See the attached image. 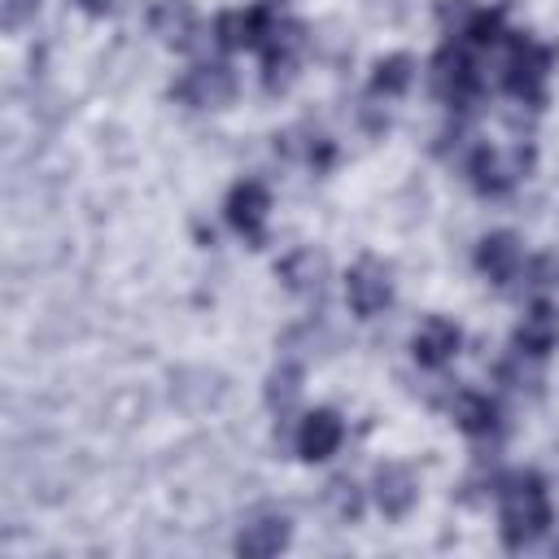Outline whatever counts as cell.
<instances>
[{"instance_id": "obj_20", "label": "cell", "mask_w": 559, "mask_h": 559, "mask_svg": "<svg viewBox=\"0 0 559 559\" xmlns=\"http://www.w3.org/2000/svg\"><path fill=\"white\" fill-rule=\"evenodd\" d=\"M297 393H301V367H297V362H280V367L271 371L266 402H271L275 411H288V406L297 402Z\"/></svg>"}, {"instance_id": "obj_22", "label": "cell", "mask_w": 559, "mask_h": 559, "mask_svg": "<svg viewBox=\"0 0 559 559\" xmlns=\"http://www.w3.org/2000/svg\"><path fill=\"white\" fill-rule=\"evenodd\" d=\"M26 9H35V0H9V13H4V22H9V26H17V22L26 17Z\"/></svg>"}, {"instance_id": "obj_9", "label": "cell", "mask_w": 559, "mask_h": 559, "mask_svg": "<svg viewBox=\"0 0 559 559\" xmlns=\"http://www.w3.org/2000/svg\"><path fill=\"white\" fill-rule=\"evenodd\" d=\"M345 297H349V306H354V314H358V319L380 314V310L389 306V297H393L389 266H380L376 258H362V262L345 275Z\"/></svg>"}, {"instance_id": "obj_19", "label": "cell", "mask_w": 559, "mask_h": 559, "mask_svg": "<svg viewBox=\"0 0 559 559\" xmlns=\"http://www.w3.org/2000/svg\"><path fill=\"white\" fill-rule=\"evenodd\" d=\"M406 83H411V57H389V61H380L376 66V74H371V100H393V96H402L406 92Z\"/></svg>"}, {"instance_id": "obj_4", "label": "cell", "mask_w": 559, "mask_h": 559, "mask_svg": "<svg viewBox=\"0 0 559 559\" xmlns=\"http://www.w3.org/2000/svg\"><path fill=\"white\" fill-rule=\"evenodd\" d=\"M533 166V148L528 144H511V148H493V144H480L467 162V175L480 192H507L511 183H520Z\"/></svg>"}, {"instance_id": "obj_17", "label": "cell", "mask_w": 559, "mask_h": 559, "mask_svg": "<svg viewBox=\"0 0 559 559\" xmlns=\"http://www.w3.org/2000/svg\"><path fill=\"white\" fill-rule=\"evenodd\" d=\"M280 280H284L293 293L319 297V288H323V258H319L314 249H293V253L280 262Z\"/></svg>"}, {"instance_id": "obj_3", "label": "cell", "mask_w": 559, "mask_h": 559, "mask_svg": "<svg viewBox=\"0 0 559 559\" xmlns=\"http://www.w3.org/2000/svg\"><path fill=\"white\" fill-rule=\"evenodd\" d=\"M284 26V9L280 0H258L249 9H231L214 22V35L223 48H262L275 31Z\"/></svg>"}, {"instance_id": "obj_16", "label": "cell", "mask_w": 559, "mask_h": 559, "mask_svg": "<svg viewBox=\"0 0 559 559\" xmlns=\"http://www.w3.org/2000/svg\"><path fill=\"white\" fill-rule=\"evenodd\" d=\"M288 515H258L253 524H245V533L236 537V550L245 559H266V555H280L288 546Z\"/></svg>"}, {"instance_id": "obj_13", "label": "cell", "mask_w": 559, "mask_h": 559, "mask_svg": "<svg viewBox=\"0 0 559 559\" xmlns=\"http://www.w3.org/2000/svg\"><path fill=\"white\" fill-rule=\"evenodd\" d=\"M476 266H480L493 284H511V280L520 275V266H524V249H520V240H515L511 231H493V236L480 240Z\"/></svg>"}, {"instance_id": "obj_5", "label": "cell", "mask_w": 559, "mask_h": 559, "mask_svg": "<svg viewBox=\"0 0 559 559\" xmlns=\"http://www.w3.org/2000/svg\"><path fill=\"white\" fill-rule=\"evenodd\" d=\"M432 87H437V96H441L445 105H454V109H463V105L480 92V74H476L472 48H467L463 39H454V44H445V48L437 52V61H432Z\"/></svg>"}, {"instance_id": "obj_12", "label": "cell", "mask_w": 559, "mask_h": 559, "mask_svg": "<svg viewBox=\"0 0 559 559\" xmlns=\"http://www.w3.org/2000/svg\"><path fill=\"white\" fill-rule=\"evenodd\" d=\"M415 498H419V480H415L411 467L384 463V467L376 472V502H380V511H384L389 520H402V515L415 507Z\"/></svg>"}, {"instance_id": "obj_15", "label": "cell", "mask_w": 559, "mask_h": 559, "mask_svg": "<svg viewBox=\"0 0 559 559\" xmlns=\"http://www.w3.org/2000/svg\"><path fill=\"white\" fill-rule=\"evenodd\" d=\"M148 26L162 44L170 48H188L197 35V9L188 0H157V9L148 13Z\"/></svg>"}, {"instance_id": "obj_23", "label": "cell", "mask_w": 559, "mask_h": 559, "mask_svg": "<svg viewBox=\"0 0 559 559\" xmlns=\"http://www.w3.org/2000/svg\"><path fill=\"white\" fill-rule=\"evenodd\" d=\"M83 4H87V9H105L109 0H83Z\"/></svg>"}, {"instance_id": "obj_14", "label": "cell", "mask_w": 559, "mask_h": 559, "mask_svg": "<svg viewBox=\"0 0 559 559\" xmlns=\"http://www.w3.org/2000/svg\"><path fill=\"white\" fill-rule=\"evenodd\" d=\"M555 341H559V314H555L550 301H537V306L524 314V323L515 328V349L528 354V358H546Z\"/></svg>"}, {"instance_id": "obj_8", "label": "cell", "mask_w": 559, "mask_h": 559, "mask_svg": "<svg viewBox=\"0 0 559 559\" xmlns=\"http://www.w3.org/2000/svg\"><path fill=\"white\" fill-rule=\"evenodd\" d=\"M231 92H236V74L227 66H218V61L214 66H192L175 83V96L183 105H192V109H218V105L231 100Z\"/></svg>"}, {"instance_id": "obj_2", "label": "cell", "mask_w": 559, "mask_h": 559, "mask_svg": "<svg viewBox=\"0 0 559 559\" xmlns=\"http://www.w3.org/2000/svg\"><path fill=\"white\" fill-rule=\"evenodd\" d=\"M546 70H550V48L533 44V39H511L507 61H502V87L524 100V105H542L546 96Z\"/></svg>"}, {"instance_id": "obj_1", "label": "cell", "mask_w": 559, "mask_h": 559, "mask_svg": "<svg viewBox=\"0 0 559 559\" xmlns=\"http://www.w3.org/2000/svg\"><path fill=\"white\" fill-rule=\"evenodd\" d=\"M550 528V498L537 472H515L502 480V546H533Z\"/></svg>"}, {"instance_id": "obj_11", "label": "cell", "mask_w": 559, "mask_h": 559, "mask_svg": "<svg viewBox=\"0 0 559 559\" xmlns=\"http://www.w3.org/2000/svg\"><path fill=\"white\" fill-rule=\"evenodd\" d=\"M341 437H345V428H341L336 411H310V415L301 419V428H297V454H301L306 463L332 459L336 445H341Z\"/></svg>"}, {"instance_id": "obj_6", "label": "cell", "mask_w": 559, "mask_h": 559, "mask_svg": "<svg viewBox=\"0 0 559 559\" xmlns=\"http://www.w3.org/2000/svg\"><path fill=\"white\" fill-rule=\"evenodd\" d=\"M266 214H271V192H266V183L245 179V183L231 188V197H227V223H231L253 249L266 245Z\"/></svg>"}, {"instance_id": "obj_7", "label": "cell", "mask_w": 559, "mask_h": 559, "mask_svg": "<svg viewBox=\"0 0 559 559\" xmlns=\"http://www.w3.org/2000/svg\"><path fill=\"white\" fill-rule=\"evenodd\" d=\"M301 48H306L301 26L284 17V26L262 44V79H266V92H280V87L293 83L297 61H301Z\"/></svg>"}, {"instance_id": "obj_18", "label": "cell", "mask_w": 559, "mask_h": 559, "mask_svg": "<svg viewBox=\"0 0 559 559\" xmlns=\"http://www.w3.org/2000/svg\"><path fill=\"white\" fill-rule=\"evenodd\" d=\"M454 419L463 432L472 437H489L498 428V406L485 397V393H459L454 397Z\"/></svg>"}, {"instance_id": "obj_21", "label": "cell", "mask_w": 559, "mask_h": 559, "mask_svg": "<svg viewBox=\"0 0 559 559\" xmlns=\"http://www.w3.org/2000/svg\"><path fill=\"white\" fill-rule=\"evenodd\" d=\"M328 507H332V515L336 520H358V511H362V493H358V485L354 480H332L328 485Z\"/></svg>"}, {"instance_id": "obj_10", "label": "cell", "mask_w": 559, "mask_h": 559, "mask_svg": "<svg viewBox=\"0 0 559 559\" xmlns=\"http://www.w3.org/2000/svg\"><path fill=\"white\" fill-rule=\"evenodd\" d=\"M459 328L450 323V319H441V314H432V319H424V328L411 336V354H415V362L419 367H445L454 354H459Z\"/></svg>"}]
</instances>
